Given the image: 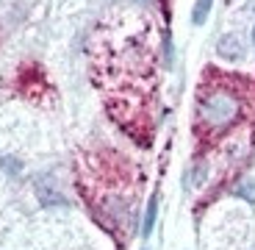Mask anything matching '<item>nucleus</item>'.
<instances>
[{
	"instance_id": "obj_2",
	"label": "nucleus",
	"mask_w": 255,
	"mask_h": 250,
	"mask_svg": "<svg viewBox=\"0 0 255 250\" xmlns=\"http://www.w3.org/2000/svg\"><path fill=\"white\" fill-rule=\"evenodd\" d=\"M217 53L225 61H242L247 56V45H244V39L239 33H225L217 42Z\"/></svg>"
},
{
	"instance_id": "obj_1",
	"label": "nucleus",
	"mask_w": 255,
	"mask_h": 250,
	"mask_svg": "<svg viewBox=\"0 0 255 250\" xmlns=\"http://www.w3.org/2000/svg\"><path fill=\"white\" fill-rule=\"evenodd\" d=\"M239 100L228 92H214L208 100H203V120L214 128H222L228 122H233L239 117Z\"/></svg>"
},
{
	"instance_id": "obj_5",
	"label": "nucleus",
	"mask_w": 255,
	"mask_h": 250,
	"mask_svg": "<svg viewBox=\"0 0 255 250\" xmlns=\"http://www.w3.org/2000/svg\"><path fill=\"white\" fill-rule=\"evenodd\" d=\"M233 195H236V198H244L247 203H255V181H253V178L242 181V184L233 189Z\"/></svg>"
},
{
	"instance_id": "obj_3",
	"label": "nucleus",
	"mask_w": 255,
	"mask_h": 250,
	"mask_svg": "<svg viewBox=\"0 0 255 250\" xmlns=\"http://www.w3.org/2000/svg\"><path fill=\"white\" fill-rule=\"evenodd\" d=\"M155 217H158V198H150L147 203V212H144V220H141V237H150L155 228Z\"/></svg>"
},
{
	"instance_id": "obj_4",
	"label": "nucleus",
	"mask_w": 255,
	"mask_h": 250,
	"mask_svg": "<svg viewBox=\"0 0 255 250\" xmlns=\"http://www.w3.org/2000/svg\"><path fill=\"white\" fill-rule=\"evenodd\" d=\"M211 8H214V0H197L194 8H191V22H194V25H203L205 19H208Z\"/></svg>"
},
{
	"instance_id": "obj_7",
	"label": "nucleus",
	"mask_w": 255,
	"mask_h": 250,
	"mask_svg": "<svg viewBox=\"0 0 255 250\" xmlns=\"http://www.w3.org/2000/svg\"><path fill=\"white\" fill-rule=\"evenodd\" d=\"M244 11L253 14V17H255V0H247V3H244Z\"/></svg>"
},
{
	"instance_id": "obj_6",
	"label": "nucleus",
	"mask_w": 255,
	"mask_h": 250,
	"mask_svg": "<svg viewBox=\"0 0 255 250\" xmlns=\"http://www.w3.org/2000/svg\"><path fill=\"white\" fill-rule=\"evenodd\" d=\"M0 167H3V170H8L11 175H17V173H19V167H22V164H19L17 159H0Z\"/></svg>"
},
{
	"instance_id": "obj_8",
	"label": "nucleus",
	"mask_w": 255,
	"mask_h": 250,
	"mask_svg": "<svg viewBox=\"0 0 255 250\" xmlns=\"http://www.w3.org/2000/svg\"><path fill=\"white\" fill-rule=\"evenodd\" d=\"M253 50H255V25H253Z\"/></svg>"
}]
</instances>
